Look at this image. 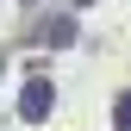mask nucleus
Here are the masks:
<instances>
[{
    "instance_id": "f257e3e1",
    "label": "nucleus",
    "mask_w": 131,
    "mask_h": 131,
    "mask_svg": "<svg viewBox=\"0 0 131 131\" xmlns=\"http://www.w3.org/2000/svg\"><path fill=\"white\" fill-rule=\"evenodd\" d=\"M19 106H25V119H50V106H56V94H50V81H31Z\"/></svg>"
},
{
    "instance_id": "f03ea898",
    "label": "nucleus",
    "mask_w": 131,
    "mask_h": 131,
    "mask_svg": "<svg viewBox=\"0 0 131 131\" xmlns=\"http://www.w3.org/2000/svg\"><path fill=\"white\" fill-rule=\"evenodd\" d=\"M119 125H125V131H131V100H125V106H119Z\"/></svg>"
}]
</instances>
